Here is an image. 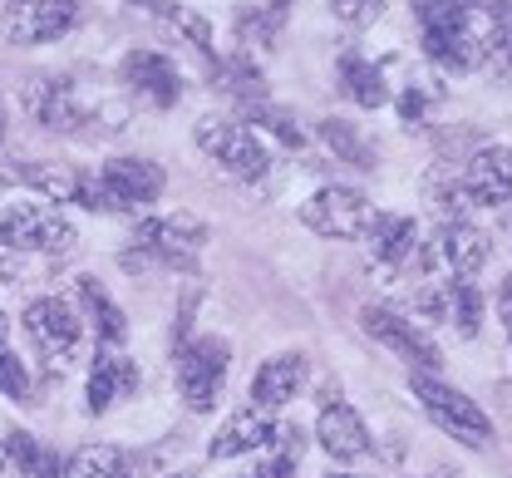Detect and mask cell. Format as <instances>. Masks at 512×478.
I'll list each match as a JSON object with an SVG mask.
<instances>
[{"mask_svg": "<svg viewBox=\"0 0 512 478\" xmlns=\"http://www.w3.org/2000/svg\"><path fill=\"white\" fill-rule=\"evenodd\" d=\"M419 45L439 74H473L488 60V5L483 0H414Z\"/></svg>", "mask_w": 512, "mask_h": 478, "instance_id": "cell-1", "label": "cell"}, {"mask_svg": "<svg viewBox=\"0 0 512 478\" xmlns=\"http://www.w3.org/2000/svg\"><path fill=\"white\" fill-rule=\"evenodd\" d=\"M20 104L50 134H104L99 119H109V129L119 134L128 119L124 104H109V99L94 104V99H84V89L69 74H50V69H40V74H30L20 84Z\"/></svg>", "mask_w": 512, "mask_h": 478, "instance_id": "cell-2", "label": "cell"}, {"mask_svg": "<svg viewBox=\"0 0 512 478\" xmlns=\"http://www.w3.org/2000/svg\"><path fill=\"white\" fill-rule=\"evenodd\" d=\"M212 227L192 212H163V217H143L133 227V247L119 257L128 276L148 272H197V252L207 247Z\"/></svg>", "mask_w": 512, "mask_h": 478, "instance_id": "cell-3", "label": "cell"}, {"mask_svg": "<svg viewBox=\"0 0 512 478\" xmlns=\"http://www.w3.org/2000/svg\"><path fill=\"white\" fill-rule=\"evenodd\" d=\"M168 173L153 158H109L89 173V193L84 207L89 212H143L163 198Z\"/></svg>", "mask_w": 512, "mask_h": 478, "instance_id": "cell-4", "label": "cell"}, {"mask_svg": "<svg viewBox=\"0 0 512 478\" xmlns=\"http://www.w3.org/2000/svg\"><path fill=\"white\" fill-rule=\"evenodd\" d=\"M0 242L20 257L40 252V257H69L79 247V227L64 217L55 203H10L0 207Z\"/></svg>", "mask_w": 512, "mask_h": 478, "instance_id": "cell-5", "label": "cell"}, {"mask_svg": "<svg viewBox=\"0 0 512 478\" xmlns=\"http://www.w3.org/2000/svg\"><path fill=\"white\" fill-rule=\"evenodd\" d=\"M434 198H439L444 212L508 203L512 198V143H488V148H478V153L448 178V188L434 183Z\"/></svg>", "mask_w": 512, "mask_h": 478, "instance_id": "cell-6", "label": "cell"}, {"mask_svg": "<svg viewBox=\"0 0 512 478\" xmlns=\"http://www.w3.org/2000/svg\"><path fill=\"white\" fill-rule=\"evenodd\" d=\"M192 138H197V148H202L222 173H232L237 183H266V178H271V148H266V138L252 134L247 124L207 114V119H197Z\"/></svg>", "mask_w": 512, "mask_h": 478, "instance_id": "cell-7", "label": "cell"}, {"mask_svg": "<svg viewBox=\"0 0 512 478\" xmlns=\"http://www.w3.org/2000/svg\"><path fill=\"white\" fill-rule=\"evenodd\" d=\"M409 390H414L419 410L429 414V424L444 429L448 439H458V444H468V449L493 444V419L478 410V400H468L463 390L444 385L439 375H419V370H409Z\"/></svg>", "mask_w": 512, "mask_h": 478, "instance_id": "cell-8", "label": "cell"}, {"mask_svg": "<svg viewBox=\"0 0 512 478\" xmlns=\"http://www.w3.org/2000/svg\"><path fill=\"white\" fill-rule=\"evenodd\" d=\"M227 370H232V345L222 336H192L183 341V350L173 355V380L178 395L192 414L217 410L222 390H227Z\"/></svg>", "mask_w": 512, "mask_h": 478, "instance_id": "cell-9", "label": "cell"}, {"mask_svg": "<svg viewBox=\"0 0 512 478\" xmlns=\"http://www.w3.org/2000/svg\"><path fill=\"white\" fill-rule=\"evenodd\" d=\"M20 326H25L30 345H35L55 370H64V365L79 355V345H84V321H79L74 301H64V296H35V301L20 311Z\"/></svg>", "mask_w": 512, "mask_h": 478, "instance_id": "cell-10", "label": "cell"}, {"mask_svg": "<svg viewBox=\"0 0 512 478\" xmlns=\"http://www.w3.org/2000/svg\"><path fill=\"white\" fill-rule=\"evenodd\" d=\"M370 212H375V207H370V198H365L360 188L325 183V188H316V193L301 203V227L325 237V242H355V237H365Z\"/></svg>", "mask_w": 512, "mask_h": 478, "instance_id": "cell-11", "label": "cell"}, {"mask_svg": "<svg viewBox=\"0 0 512 478\" xmlns=\"http://www.w3.org/2000/svg\"><path fill=\"white\" fill-rule=\"evenodd\" d=\"M360 326H365L370 341H380L384 350H394V355H399L409 370H419V375H434V370L444 365L439 345L424 336V326H419L414 316L394 311V306H365V311H360Z\"/></svg>", "mask_w": 512, "mask_h": 478, "instance_id": "cell-12", "label": "cell"}, {"mask_svg": "<svg viewBox=\"0 0 512 478\" xmlns=\"http://www.w3.org/2000/svg\"><path fill=\"white\" fill-rule=\"evenodd\" d=\"M84 20V0H10L0 30L10 45H50Z\"/></svg>", "mask_w": 512, "mask_h": 478, "instance_id": "cell-13", "label": "cell"}, {"mask_svg": "<svg viewBox=\"0 0 512 478\" xmlns=\"http://www.w3.org/2000/svg\"><path fill=\"white\" fill-rule=\"evenodd\" d=\"M488 257H493V242H488V232L473 227L468 217H444L439 232H434V242L424 247V262L444 267L448 276H463V281H473V276L483 272Z\"/></svg>", "mask_w": 512, "mask_h": 478, "instance_id": "cell-14", "label": "cell"}, {"mask_svg": "<svg viewBox=\"0 0 512 478\" xmlns=\"http://www.w3.org/2000/svg\"><path fill=\"white\" fill-rule=\"evenodd\" d=\"M119 84L148 109H173L183 99V74L163 50H128L119 60Z\"/></svg>", "mask_w": 512, "mask_h": 478, "instance_id": "cell-15", "label": "cell"}, {"mask_svg": "<svg viewBox=\"0 0 512 478\" xmlns=\"http://www.w3.org/2000/svg\"><path fill=\"white\" fill-rule=\"evenodd\" d=\"M138 360H128L124 350H94V365H89V385H84V410L89 414H109L119 400L138 395Z\"/></svg>", "mask_w": 512, "mask_h": 478, "instance_id": "cell-16", "label": "cell"}, {"mask_svg": "<svg viewBox=\"0 0 512 478\" xmlns=\"http://www.w3.org/2000/svg\"><path fill=\"white\" fill-rule=\"evenodd\" d=\"M306 375H311V365H306V355L301 350H281V355H271V360H261L252 375V405L256 410H286L296 395H301V385H306Z\"/></svg>", "mask_w": 512, "mask_h": 478, "instance_id": "cell-17", "label": "cell"}, {"mask_svg": "<svg viewBox=\"0 0 512 478\" xmlns=\"http://www.w3.org/2000/svg\"><path fill=\"white\" fill-rule=\"evenodd\" d=\"M316 439H320V449H325L335 464H355V459H365V454H370V424L360 419L355 405H345V400L320 405Z\"/></svg>", "mask_w": 512, "mask_h": 478, "instance_id": "cell-18", "label": "cell"}, {"mask_svg": "<svg viewBox=\"0 0 512 478\" xmlns=\"http://www.w3.org/2000/svg\"><path fill=\"white\" fill-rule=\"evenodd\" d=\"M276 419H271V410H256V405H247V410H237L217 434H212V444H207V459H242V454H266L271 444H276Z\"/></svg>", "mask_w": 512, "mask_h": 478, "instance_id": "cell-19", "label": "cell"}, {"mask_svg": "<svg viewBox=\"0 0 512 478\" xmlns=\"http://www.w3.org/2000/svg\"><path fill=\"white\" fill-rule=\"evenodd\" d=\"M74 301H79V311H84V321L94 326V341L104 345V350H119L128 341V316L124 306L109 296V286L99 281V276H74Z\"/></svg>", "mask_w": 512, "mask_h": 478, "instance_id": "cell-20", "label": "cell"}, {"mask_svg": "<svg viewBox=\"0 0 512 478\" xmlns=\"http://www.w3.org/2000/svg\"><path fill=\"white\" fill-rule=\"evenodd\" d=\"M89 173H94V168H74V163H45V158H35V163H20V168H15V183L35 188L40 203H60V207L79 203L84 207Z\"/></svg>", "mask_w": 512, "mask_h": 478, "instance_id": "cell-21", "label": "cell"}, {"mask_svg": "<svg viewBox=\"0 0 512 478\" xmlns=\"http://www.w3.org/2000/svg\"><path fill=\"white\" fill-rule=\"evenodd\" d=\"M365 242H370L375 262L389 267V272H399V267H409V262L419 257V227H414V217H404V212H370Z\"/></svg>", "mask_w": 512, "mask_h": 478, "instance_id": "cell-22", "label": "cell"}, {"mask_svg": "<svg viewBox=\"0 0 512 478\" xmlns=\"http://www.w3.org/2000/svg\"><path fill=\"white\" fill-rule=\"evenodd\" d=\"M335 79H340L345 99L360 104V109H384V104H394V94H389V84H384V69L375 65V60H365L360 50H345V55L335 60Z\"/></svg>", "mask_w": 512, "mask_h": 478, "instance_id": "cell-23", "label": "cell"}, {"mask_svg": "<svg viewBox=\"0 0 512 478\" xmlns=\"http://www.w3.org/2000/svg\"><path fill=\"white\" fill-rule=\"evenodd\" d=\"M64 478H138V459L119 444H84L64 464Z\"/></svg>", "mask_w": 512, "mask_h": 478, "instance_id": "cell-24", "label": "cell"}, {"mask_svg": "<svg viewBox=\"0 0 512 478\" xmlns=\"http://www.w3.org/2000/svg\"><path fill=\"white\" fill-rule=\"evenodd\" d=\"M10 464H20V478H64V464L50 444H40L30 429H10Z\"/></svg>", "mask_w": 512, "mask_h": 478, "instance_id": "cell-25", "label": "cell"}, {"mask_svg": "<svg viewBox=\"0 0 512 478\" xmlns=\"http://www.w3.org/2000/svg\"><path fill=\"white\" fill-rule=\"evenodd\" d=\"M320 143L340 158V163H355V168H375V143L360 134L350 119H320L316 124Z\"/></svg>", "mask_w": 512, "mask_h": 478, "instance_id": "cell-26", "label": "cell"}, {"mask_svg": "<svg viewBox=\"0 0 512 478\" xmlns=\"http://www.w3.org/2000/svg\"><path fill=\"white\" fill-rule=\"evenodd\" d=\"M301 449H306V434H301L296 424H281V429H276V444L266 449V459L256 464L252 474H242V478H296Z\"/></svg>", "mask_w": 512, "mask_h": 478, "instance_id": "cell-27", "label": "cell"}, {"mask_svg": "<svg viewBox=\"0 0 512 478\" xmlns=\"http://www.w3.org/2000/svg\"><path fill=\"white\" fill-rule=\"evenodd\" d=\"M281 20L286 15H276L271 5H242L237 10V40H242V50H271L276 35H281Z\"/></svg>", "mask_w": 512, "mask_h": 478, "instance_id": "cell-28", "label": "cell"}, {"mask_svg": "<svg viewBox=\"0 0 512 478\" xmlns=\"http://www.w3.org/2000/svg\"><path fill=\"white\" fill-rule=\"evenodd\" d=\"M247 119H252L256 129L252 134H271L281 148H306V134H301V124L291 119V114H281L276 104H266V99H252L247 104Z\"/></svg>", "mask_w": 512, "mask_h": 478, "instance_id": "cell-29", "label": "cell"}, {"mask_svg": "<svg viewBox=\"0 0 512 478\" xmlns=\"http://www.w3.org/2000/svg\"><path fill=\"white\" fill-rule=\"evenodd\" d=\"M448 326H458V336H478V326H483V291L473 281H463V276H453Z\"/></svg>", "mask_w": 512, "mask_h": 478, "instance_id": "cell-30", "label": "cell"}, {"mask_svg": "<svg viewBox=\"0 0 512 478\" xmlns=\"http://www.w3.org/2000/svg\"><path fill=\"white\" fill-rule=\"evenodd\" d=\"M448 301H453V276L419 281V291H414V316H424V321H448Z\"/></svg>", "mask_w": 512, "mask_h": 478, "instance_id": "cell-31", "label": "cell"}, {"mask_svg": "<svg viewBox=\"0 0 512 478\" xmlns=\"http://www.w3.org/2000/svg\"><path fill=\"white\" fill-rule=\"evenodd\" d=\"M399 109V124L404 129H424L429 124V109H434V89L429 84H404V94L394 99Z\"/></svg>", "mask_w": 512, "mask_h": 478, "instance_id": "cell-32", "label": "cell"}, {"mask_svg": "<svg viewBox=\"0 0 512 478\" xmlns=\"http://www.w3.org/2000/svg\"><path fill=\"white\" fill-rule=\"evenodd\" d=\"M30 390H35V385H30V370H25V360H20L15 350H5V345H0V395L25 405V400H30Z\"/></svg>", "mask_w": 512, "mask_h": 478, "instance_id": "cell-33", "label": "cell"}, {"mask_svg": "<svg viewBox=\"0 0 512 478\" xmlns=\"http://www.w3.org/2000/svg\"><path fill=\"white\" fill-rule=\"evenodd\" d=\"M488 55H498L512 74V5H488Z\"/></svg>", "mask_w": 512, "mask_h": 478, "instance_id": "cell-34", "label": "cell"}, {"mask_svg": "<svg viewBox=\"0 0 512 478\" xmlns=\"http://www.w3.org/2000/svg\"><path fill=\"white\" fill-rule=\"evenodd\" d=\"M330 15L340 25H350V30H365V25H375L384 15V0H330Z\"/></svg>", "mask_w": 512, "mask_h": 478, "instance_id": "cell-35", "label": "cell"}, {"mask_svg": "<svg viewBox=\"0 0 512 478\" xmlns=\"http://www.w3.org/2000/svg\"><path fill=\"white\" fill-rule=\"evenodd\" d=\"M173 25H178V30L188 35V45L197 50V55H202V60H207V65H222V60L212 55V25H207L202 15H192V10H178V20H173Z\"/></svg>", "mask_w": 512, "mask_h": 478, "instance_id": "cell-36", "label": "cell"}, {"mask_svg": "<svg viewBox=\"0 0 512 478\" xmlns=\"http://www.w3.org/2000/svg\"><path fill=\"white\" fill-rule=\"evenodd\" d=\"M20 267H25V257L20 252H10L5 242H0V281L10 286V281H20Z\"/></svg>", "mask_w": 512, "mask_h": 478, "instance_id": "cell-37", "label": "cell"}, {"mask_svg": "<svg viewBox=\"0 0 512 478\" xmlns=\"http://www.w3.org/2000/svg\"><path fill=\"white\" fill-rule=\"evenodd\" d=\"M498 316H503V331H508V341H512V272L498 286Z\"/></svg>", "mask_w": 512, "mask_h": 478, "instance_id": "cell-38", "label": "cell"}, {"mask_svg": "<svg viewBox=\"0 0 512 478\" xmlns=\"http://www.w3.org/2000/svg\"><path fill=\"white\" fill-rule=\"evenodd\" d=\"M133 5L148 10V15H158V20H178V10H183L178 0H133Z\"/></svg>", "mask_w": 512, "mask_h": 478, "instance_id": "cell-39", "label": "cell"}, {"mask_svg": "<svg viewBox=\"0 0 512 478\" xmlns=\"http://www.w3.org/2000/svg\"><path fill=\"white\" fill-rule=\"evenodd\" d=\"M10 469V424H0V474Z\"/></svg>", "mask_w": 512, "mask_h": 478, "instance_id": "cell-40", "label": "cell"}, {"mask_svg": "<svg viewBox=\"0 0 512 478\" xmlns=\"http://www.w3.org/2000/svg\"><path fill=\"white\" fill-rule=\"evenodd\" d=\"M15 188H20V183H15V173H0V207L15 198Z\"/></svg>", "mask_w": 512, "mask_h": 478, "instance_id": "cell-41", "label": "cell"}, {"mask_svg": "<svg viewBox=\"0 0 512 478\" xmlns=\"http://www.w3.org/2000/svg\"><path fill=\"white\" fill-rule=\"evenodd\" d=\"M10 138V104H5V89H0V143Z\"/></svg>", "mask_w": 512, "mask_h": 478, "instance_id": "cell-42", "label": "cell"}, {"mask_svg": "<svg viewBox=\"0 0 512 478\" xmlns=\"http://www.w3.org/2000/svg\"><path fill=\"white\" fill-rule=\"evenodd\" d=\"M266 5H271L276 15H286V5H296V0H266Z\"/></svg>", "mask_w": 512, "mask_h": 478, "instance_id": "cell-43", "label": "cell"}, {"mask_svg": "<svg viewBox=\"0 0 512 478\" xmlns=\"http://www.w3.org/2000/svg\"><path fill=\"white\" fill-rule=\"evenodd\" d=\"M5 331H10V321H5V311H0V345H5Z\"/></svg>", "mask_w": 512, "mask_h": 478, "instance_id": "cell-44", "label": "cell"}, {"mask_svg": "<svg viewBox=\"0 0 512 478\" xmlns=\"http://www.w3.org/2000/svg\"><path fill=\"white\" fill-rule=\"evenodd\" d=\"M168 478H197V474H192V469H183V474H168Z\"/></svg>", "mask_w": 512, "mask_h": 478, "instance_id": "cell-45", "label": "cell"}, {"mask_svg": "<svg viewBox=\"0 0 512 478\" xmlns=\"http://www.w3.org/2000/svg\"><path fill=\"white\" fill-rule=\"evenodd\" d=\"M330 478H355V474H330Z\"/></svg>", "mask_w": 512, "mask_h": 478, "instance_id": "cell-46", "label": "cell"}]
</instances>
